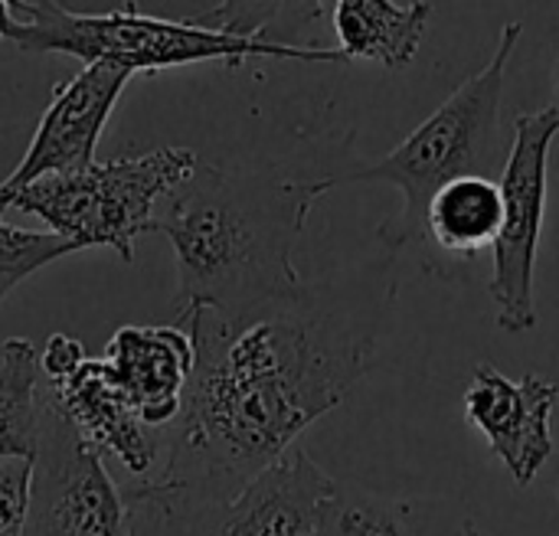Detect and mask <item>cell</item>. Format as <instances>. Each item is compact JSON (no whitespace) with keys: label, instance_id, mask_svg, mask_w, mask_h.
<instances>
[{"label":"cell","instance_id":"cell-1","mask_svg":"<svg viewBox=\"0 0 559 536\" xmlns=\"http://www.w3.org/2000/svg\"><path fill=\"white\" fill-rule=\"evenodd\" d=\"M377 291L301 285L239 318H187L193 377L164 432V468L147 481L197 498H229L282 462L298 436L337 409L367 373Z\"/></svg>","mask_w":559,"mask_h":536},{"label":"cell","instance_id":"cell-2","mask_svg":"<svg viewBox=\"0 0 559 536\" xmlns=\"http://www.w3.org/2000/svg\"><path fill=\"white\" fill-rule=\"evenodd\" d=\"M328 190V174L226 170L200 160L190 180L160 203L151 226L174 249V314L180 321L197 311L239 318L295 295L305 285L295 249L308 213Z\"/></svg>","mask_w":559,"mask_h":536},{"label":"cell","instance_id":"cell-3","mask_svg":"<svg viewBox=\"0 0 559 536\" xmlns=\"http://www.w3.org/2000/svg\"><path fill=\"white\" fill-rule=\"evenodd\" d=\"M521 29V20L504 23L485 69L459 85L386 157L344 174H328L331 190L341 183H393L400 190L403 206L377 226V239L386 252L396 255L409 246H426V210L445 183L459 177L501 180L511 154L501 102Z\"/></svg>","mask_w":559,"mask_h":536},{"label":"cell","instance_id":"cell-4","mask_svg":"<svg viewBox=\"0 0 559 536\" xmlns=\"http://www.w3.org/2000/svg\"><path fill=\"white\" fill-rule=\"evenodd\" d=\"M7 43L26 52H66L85 65L111 62L128 72H157L193 62L239 65L246 59H301L344 62L337 49L298 46L285 39H252L203 23L197 13L183 20L147 13L141 3H118L111 10H69L49 0H13V23Z\"/></svg>","mask_w":559,"mask_h":536},{"label":"cell","instance_id":"cell-5","mask_svg":"<svg viewBox=\"0 0 559 536\" xmlns=\"http://www.w3.org/2000/svg\"><path fill=\"white\" fill-rule=\"evenodd\" d=\"M200 157L190 147H157L134 157L92 164L69 177H46L3 206L46 223V233L72 242L79 252L105 246L121 262H134L138 236L151 233L160 203L197 170Z\"/></svg>","mask_w":559,"mask_h":536},{"label":"cell","instance_id":"cell-6","mask_svg":"<svg viewBox=\"0 0 559 536\" xmlns=\"http://www.w3.org/2000/svg\"><path fill=\"white\" fill-rule=\"evenodd\" d=\"M334 478L292 449L229 498L164 491L154 481L124 488L128 536H318Z\"/></svg>","mask_w":559,"mask_h":536},{"label":"cell","instance_id":"cell-7","mask_svg":"<svg viewBox=\"0 0 559 536\" xmlns=\"http://www.w3.org/2000/svg\"><path fill=\"white\" fill-rule=\"evenodd\" d=\"M559 134V108L514 115L511 154L501 174L504 219L491 246L488 295L495 301L498 327L508 334H527L537 327V249L547 213V160Z\"/></svg>","mask_w":559,"mask_h":536},{"label":"cell","instance_id":"cell-8","mask_svg":"<svg viewBox=\"0 0 559 536\" xmlns=\"http://www.w3.org/2000/svg\"><path fill=\"white\" fill-rule=\"evenodd\" d=\"M128 531L124 488L108 475L105 455L46 400L23 536H128Z\"/></svg>","mask_w":559,"mask_h":536},{"label":"cell","instance_id":"cell-9","mask_svg":"<svg viewBox=\"0 0 559 536\" xmlns=\"http://www.w3.org/2000/svg\"><path fill=\"white\" fill-rule=\"evenodd\" d=\"M131 79L134 72L121 65L95 62L82 65L72 79L52 88V98L29 138L26 154L20 157L13 174L0 180V213L7 210L3 203L23 187L46 177H69L95 164L102 131Z\"/></svg>","mask_w":559,"mask_h":536},{"label":"cell","instance_id":"cell-10","mask_svg":"<svg viewBox=\"0 0 559 536\" xmlns=\"http://www.w3.org/2000/svg\"><path fill=\"white\" fill-rule=\"evenodd\" d=\"M557 400L559 383L537 373L508 380L491 364H478L472 373V383L462 396V413L468 426L485 436L518 488H527L554 458L550 419Z\"/></svg>","mask_w":559,"mask_h":536},{"label":"cell","instance_id":"cell-11","mask_svg":"<svg viewBox=\"0 0 559 536\" xmlns=\"http://www.w3.org/2000/svg\"><path fill=\"white\" fill-rule=\"evenodd\" d=\"M108 380L151 432H167L193 377V341L183 324H124L102 357Z\"/></svg>","mask_w":559,"mask_h":536},{"label":"cell","instance_id":"cell-12","mask_svg":"<svg viewBox=\"0 0 559 536\" xmlns=\"http://www.w3.org/2000/svg\"><path fill=\"white\" fill-rule=\"evenodd\" d=\"M46 400L75 426V432L92 442L105 458H115L128 475L151 478L164 432H151L138 422V416L128 409L115 383L108 380V370L98 360H82L69 377L43 380Z\"/></svg>","mask_w":559,"mask_h":536},{"label":"cell","instance_id":"cell-13","mask_svg":"<svg viewBox=\"0 0 559 536\" xmlns=\"http://www.w3.org/2000/svg\"><path fill=\"white\" fill-rule=\"evenodd\" d=\"M318 536H481L462 498H400L334 481Z\"/></svg>","mask_w":559,"mask_h":536},{"label":"cell","instance_id":"cell-14","mask_svg":"<svg viewBox=\"0 0 559 536\" xmlns=\"http://www.w3.org/2000/svg\"><path fill=\"white\" fill-rule=\"evenodd\" d=\"M337 52L344 62H377L403 69L419 52L432 3L426 0H337L331 3Z\"/></svg>","mask_w":559,"mask_h":536},{"label":"cell","instance_id":"cell-15","mask_svg":"<svg viewBox=\"0 0 559 536\" xmlns=\"http://www.w3.org/2000/svg\"><path fill=\"white\" fill-rule=\"evenodd\" d=\"M501 219V183L491 177H459L445 183L426 210V246L465 262L495 246Z\"/></svg>","mask_w":559,"mask_h":536},{"label":"cell","instance_id":"cell-16","mask_svg":"<svg viewBox=\"0 0 559 536\" xmlns=\"http://www.w3.org/2000/svg\"><path fill=\"white\" fill-rule=\"evenodd\" d=\"M39 354L26 337H7L0 350V462H33L43 422Z\"/></svg>","mask_w":559,"mask_h":536},{"label":"cell","instance_id":"cell-17","mask_svg":"<svg viewBox=\"0 0 559 536\" xmlns=\"http://www.w3.org/2000/svg\"><path fill=\"white\" fill-rule=\"evenodd\" d=\"M72 252H79V249L72 242L59 239L56 233L20 229L0 216V308L20 282H26L29 275H36L49 262L66 259Z\"/></svg>","mask_w":559,"mask_h":536},{"label":"cell","instance_id":"cell-18","mask_svg":"<svg viewBox=\"0 0 559 536\" xmlns=\"http://www.w3.org/2000/svg\"><path fill=\"white\" fill-rule=\"evenodd\" d=\"M29 481L33 462H0V536H23L29 511Z\"/></svg>","mask_w":559,"mask_h":536},{"label":"cell","instance_id":"cell-19","mask_svg":"<svg viewBox=\"0 0 559 536\" xmlns=\"http://www.w3.org/2000/svg\"><path fill=\"white\" fill-rule=\"evenodd\" d=\"M85 360V350L75 337L69 334H52L39 354V377L43 380H59L69 377L79 364Z\"/></svg>","mask_w":559,"mask_h":536},{"label":"cell","instance_id":"cell-20","mask_svg":"<svg viewBox=\"0 0 559 536\" xmlns=\"http://www.w3.org/2000/svg\"><path fill=\"white\" fill-rule=\"evenodd\" d=\"M13 23V0H0V43H7Z\"/></svg>","mask_w":559,"mask_h":536},{"label":"cell","instance_id":"cell-21","mask_svg":"<svg viewBox=\"0 0 559 536\" xmlns=\"http://www.w3.org/2000/svg\"><path fill=\"white\" fill-rule=\"evenodd\" d=\"M557 108H559V102H557Z\"/></svg>","mask_w":559,"mask_h":536},{"label":"cell","instance_id":"cell-22","mask_svg":"<svg viewBox=\"0 0 559 536\" xmlns=\"http://www.w3.org/2000/svg\"><path fill=\"white\" fill-rule=\"evenodd\" d=\"M0 216H3V213H0Z\"/></svg>","mask_w":559,"mask_h":536}]
</instances>
